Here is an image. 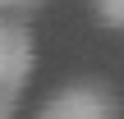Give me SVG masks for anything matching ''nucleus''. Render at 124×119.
Masks as SVG:
<instances>
[{
  "label": "nucleus",
  "mask_w": 124,
  "mask_h": 119,
  "mask_svg": "<svg viewBox=\"0 0 124 119\" xmlns=\"http://www.w3.org/2000/svg\"><path fill=\"white\" fill-rule=\"evenodd\" d=\"M37 119H120V105L101 83H69L55 96H46Z\"/></svg>",
  "instance_id": "f03ea898"
},
{
  "label": "nucleus",
  "mask_w": 124,
  "mask_h": 119,
  "mask_svg": "<svg viewBox=\"0 0 124 119\" xmlns=\"http://www.w3.org/2000/svg\"><path fill=\"white\" fill-rule=\"evenodd\" d=\"M0 5H5V9H9V14H18V9H37V5H41V0H0Z\"/></svg>",
  "instance_id": "20e7f679"
},
{
  "label": "nucleus",
  "mask_w": 124,
  "mask_h": 119,
  "mask_svg": "<svg viewBox=\"0 0 124 119\" xmlns=\"http://www.w3.org/2000/svg\"><path fill=\"white\" fill-rule=\"evenodd\" d=\"M92 14L106 28H124V0H92Z\"/></svg>",
  "instance_id": "7ed1b4c3"
},
{
  "label": "nucleus",
  "mask_w": 124,
  "mask_h": 119,
  "mask_svg": "<svg viewBox=\"0 0 124 119\" xmlns=\"http://www.w3.org/2000/svg\"><path fill=\"white\" fill-rule=\"evenodd\" d=\"M28 78H32V32L18 14H5L0 23V119H14Z\"/></svg>",
  "instance_id": "f257e3e1"
}]
</instances>
